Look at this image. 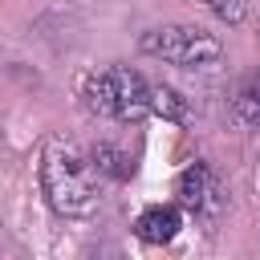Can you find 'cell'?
<instances>
[{
	"label": "cell",
	"mask_w": 260,
	"mask_h": 260,
	"mask_svg": "<svg viewBox=\"0 0 260 260\" xmlns=\"http://www.w3.org/2000/svg\"><path fill=\"white\" fill-rule=\"evenodd\" d=\"M41 191H45L49 207L65 219L93 215L102 203L93 154H85L81 146H73L65 138H53L41 154Z\"/></svg>",
	"instance_id": "1"
},
{
	"label": "cell",
	"mask_w": 260,
	"mask_h": 260,
	"mask_svg": "<svg viewBox=\"0 0 260 260\" xmlns=\"http://www.w3.org/2000/svg\"><path fill=\"white\" fill-rule=\"evenodd\" d=\"M81 98H85V110L110 122H138L150 114V81L130 65H110L89 73L81 85Z\"/></svg>",
	"instance_id": "2"
},
{
	"label": "cell",
	"mask_w": 260,
	"mask_h": 260,
	"mask_svg": "<svg viewBox=\"0 0 260 260\" xmlns=\"http://www.w3.org/2000/svg\"><path fill=\"white\" fill-rule=\"evenodd\" d=\"M138 49L146 57H158L179 69H207L223 57V41L199 24H158L138 37Z\"/></svg>",
	"instance_id": "3"
},
{
	"label": "cell",
	"mask_w": 260,
	"mask_h": 260,
	"mask_svg": "<svg viewBox=\"0 0 260 260\" xmlns=\"http://www.w3.org/2000/svg\"><path fill=\"white\" fill-rule=\"evenodd\" d=\"M175 203L183 211H191V215H211L219 207V179H215V171L203 158H195V162H187L179 171V179H175Z\"/></svg>",
	"instance_id": "4"
},
{
	"label": "cell",
	"mask_w": 260,
	"mask_h": 260,
	"mask_svg": "<svg viewBox=\"0 0 260 260\" xmlns=\"http://www.w3.org/2000/svg\"><path fill=\"white\" fill-rule=\"evenodd\" d=\"M183 232V207L179 203H154L134 219V236L142 244H171Z\"/></svg>",
	"instance_id": "5"
},
{
	"label": "cell",
	"mask_w": 260,
	"mask_h": 260,
	"mask_svg": "<svg viewBox=\"0 0 260 260\" xmlns=\"http://www.w3.org/2000/svg\"><path fill=\"white\" fill-rule=\"evenodd\" d=\"M232 114H236V122L240 126H260V69L256 73H248V81L236 89V98H232Z\"/></svg>",
	"instance_id": "6"
},
{
	"label": "cell",
	"mask_w": 260,
	"mask_h": 260,
	"mask_svg": "<svg viewBox=\"0 0 260 260\" xmlns=\"http://www.w3.org/2000/svg\"><path fill=\"white\" fill-rule=\"evenodd\" d=\"M150 114H158L162 122H187V102L179 98V89L171 85H150Z\"/></svg>",
	"instance_id": "7"
},
{
	"label": "cell",
	"mask_w": 260,
	"mask_h": 260,
	"mask_svg": "<svg viewBox=\"0 0 260 260\" xmlns=\"http://www.w3.org/2000/svg\"><path fill=\"white\" fill-rule=\"evenodd\" d=\"M93 162H98V171H106V175H114V179H126V175L134 171V162H130L118 146H110V142L93 146Z\"/></svg>",
	"instance_id": "8"
},
{
	"label": "cell",
	"mask_w": 260,
	"mask_h": 260,
	"mask_svg": "<svg viewBox=\"0 0 260 260\" xmlns=\"http://www.w3.org/2000/svg\"><path fill=\"white\" fill-rule=\"evenodd\" d=\"M203 8H211L219 20H228V24H240L244 20V0H199Z\"/></svg>",
	"instance_id": "9"
}]
</instances>
